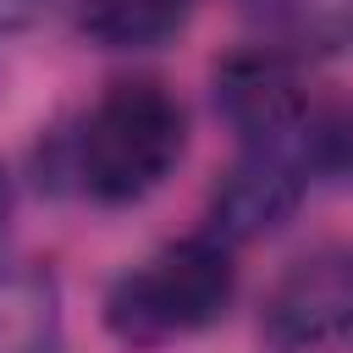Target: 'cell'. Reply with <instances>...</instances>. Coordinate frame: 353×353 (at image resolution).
Masks as SVG:
<instances>
[{"instance_id": "cell-2", "label": "cell", "mask_w": 353, "mask_h": 353, "mask_svg": "<svg viewBox=\"0 0 353 353\" xmlns=\"http://www.w3.org/2000/svg\"><path fill=\"white\" fill-rule=\"evenodd\" d=\"M232 298H237L232 248L215 243L210 232H193L121 270L99 298V320L121 347H165L221 325Z\"/></svg>"}, {"instance_id": "cell-1", "label": "cell", "mask_w": 353, "mask_h": 353, "mask_svg": "<svg viewBox=\"0 0 353 353\" xmlns=\"http://www.w3.org/2000/svg\"><path fill=\"white\" fill-rule=\"evenodd\" d=\"M188 154V110L154 77L110 83L66 138V171L105 210L143 204Z\"/></svg>"}, {"instance_id": "cell-10", "label": "cell", "mask_w": 353, "mask_h": 353, "mask_svg": "<svg viewBox=\"0 0 353 353\" xmlns=\"http://www.w3.org/2000/svg\"><path fill=\"white\" fill-rule=\"evenodd\" d=\"M6 221H11V176L0 165V243H6Z\"/></svg>"}, {"instance_id": "cell-8", "label": "cell", "mask_w": 353, "mask_h": 353, "mask_svg": "<svg viewBox=\"0 0 353 353\" xmlns=\"http://www.w3.org/2000/svg\"><path fill=\"white\" fill-rule=\"evenodd\" d=\"M0 353H61V292L44 270L0 276Z\"/></svg>"}, {"instance_id": "cell-3", "label": "cell", "mask_w": 353, "mask_h": 353, "mask_svg": "<svg viewBox=\"0 0 353 353\" xmlns=\"http://www.w3.org/2000/svg\"><path fill=\"white\" fill-rule=\"evenodd\" d=\"M259 336L276 353H331L353 336V248L298 254L259 303Z\"/></svg>"}, {"instance_id": "cell-7", "label": "cell", "mask_w": 353, "mask_h": 353, "mask_svg": "<svg viewBox=\"0 0 353 353\" xmlns=\"http://www.w3.org/2000/svg\"><path fill=\"white\" fill-rule=\"evenodd\" d=\"M193 11L199 0H77V33L94 50H160Z\"/></svg>"}, {"instance_id": "cell-4", "label": "cell", "mask_w": 353, "mask_h": 353, "mask_svg": "<svg viewBox=\"0 0 353 353\" xmlns=\"http://www.w3.org/2000/svg\"><path fill=\"white\" fill-rule=\"evenodd\" d=\"M210 105L248 149V143H292L314 99L303 88L298 61L259 39L210 66Z\"/></svg>"}, {"instance_id": "cell-5", "label": "cell", "mask_w": 353, "mask_h": 353, "mask_svg": "<svg viewBox=\"0 0 353 353\" xmlns=\"http://www.w3.org/2000/svg\"><path fill=\"white\" fill-rule=\"evenodd\" d=\"M309 171L298 160L292 143H248L226 171L221 182L210 188V204H204V232L226 248H243V243H265L276 237L303 193H309Z\"/></svg>"}, {"instance_id": "cell-9", "label": "cell", "mask_w": 353, "mask_h": 353, "mask_svg": "<svg viewBox=\"0 0 353 353\" xmlns=\"http://www.w3.org/2000/svg\"><path fill=\"white\" fill-rule=\"evenodd\" d=\"M39 6H44V0H0V39H6V33H22V28L39 17Z\"/></svg>"}, {"instance_id": "cell-6", "label": "cell", "mask_w": 353, "mask_h": 353, "mask_svg": "<svg viewBox=\"0 0 353 353\" xmlns=\"http://www.w3.org/2000/svg\"><path fill=\"white\" fill-rule=\"evenodd\" d=\"M243 17L265 33V44L292 61H325L353 50V0H243Z\"/></svg>"}]
</instances>
